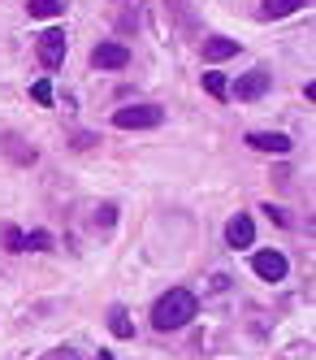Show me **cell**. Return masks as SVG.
<instances>
[{
    "instance_id": "14",
    "label": "cell",
    "mask_w": 316,
    "mask_h": 360,
    "mask_svg": "<svg viewBox=\"0 0 316 360\" xmlns=\"http://www.w3.org/2000/svg\"><path fill=\"white\" fill-rule=\"evenodd\" d=\"M0 239H5L9 252H26V235H22L18 226H5V230H0Z\"/></svg>"
},
{
    "instance_id": "16",
    "label": "cell",
    "mask_w": 316,
    "mask_h": 360,
    "mask_svg": "<svg viewBox=\"0 0 316 360\" xmlns=\"http://www.w3.org/2000/svg\"><path fill=\"white\" fill-rule=\"evenodd\" d=\"M26 248H31V252H48L52 235H48V230H31V235H26Z\"/></svg>"
},
{
    "instance_id": "10",
    "label": "cell",
    "mask_w": 316,
    "mask_h": 360,
    "mask_svg": "<svg viewBox=\"0 0 316 360\" xmlns=\"http://www.w3.org/2000/svg\"><path fill=\"white\" fill-rule=\"evenodd\" d=\"M26 13H31V18H61L65 13V0H31Z\"/></svg>"
},
{
    "instance_id": "17",
    "label": "cell",
    "mask_w": 316,
    "mask_h": 360,
    "mask_svg": "<svg viewBox=\"0 0 316 360\" xmlns=\"http://www.w3.org/2000/svg\"><path fill=\"white\" fill-rule=\"evenodd\" d=\"M31 96L39 100V105H52V83H48V79H39V83L31 87Z\"/></svg>"
},
{
    "instance_id": "9",
    "label": "cell",
    "mask_w": 316,
    "mask_h": 360,
    "mask_svg": "<svg viewBox=\"0 0 316 360\" xmlns=\"http://www.w3.org/2000/svg\"><path fill=\"white\" fill-rule=\"evenodd\" d=\"M247 143H251L256 152H277V157H282V152H291V139H286V135H269V131L247 135Z\"/></svg>"
},
{
    "instance_id": "11",
    "label": "cell",
    "mask_w": 316,
    "mask_h": 360,
    "mask_svg": "<svg viewBox=\"0 0 316 360\" xmlns=\"http://www.w3.org/2000/svg\"><path fill=\"white\" fill-rule=\"evenodd\" d=\"M295 9H303V0H265V5H260L265 18H286V13H295Z\"/></svg>"
},
{
    "instance_id": "8",
    "label": "cell",
    "mask_w": 316,
    "mask_h": 360,
    "mask_svg": "<svg viewBox=\"0 0 316 360\" xmlns=\"http://www.w3.org/2000/svg\"><path fill=\"white\" fill-rule=\"evenodd\" d=\"M234 53H239V44L225 39V35H208V39H204V61H225V57H234Z\"/></svg>"
},
{
    "instance_id": "13",
    "label": "cell",
    "mask_w": 316,
    "mask_h": 360,
    "mask_svg": "<svg viewBox=\"0 0 316 360\" xmlns=\"http://www.w3.org/2000/svg\"><path fill=\"white\" fill-rule=\"evenodd\" d=\"M204 91L221 100V96L230 91V83H225V74H221V70H208V74H204Z\"/></svg>"
},
{
    "instance_id": "6",
    "label": "cell",
    "mask_w": 316,
    "mask_h": 360,
    "mask_svg": "<svg viewBox=\"0 0 316 360\" xmlns=\"http://www.w3.org/2000/svg\"><path fill=\"white\" fill-rule=\"evenodd\" d=\"M251 269H256V278H265V282H282L286 278V256L265 248V252L251 256Z\"/></svg>"
},
{
    "instance_id": "3",
    "label": "cell",
    "mask_w": 316,
    "mask_h": 360,
    "mask_svg": "<svg viewBox=\"0 0 316 360\" xmlns=\"http://www.w3.org/2000/svg\"><path fill=\"white\" fill-rule=\"evenodd\" d=\"M35 48H39V61H44L48 70H57V65L65 61V48H70V44H65V31H61V27H48V31H39V44H35Z\"/></svg>"
},
{
    "instance_id": "15",
    "label": "cell",
    "mask_w": 316,
    "mask_h": 360,
    "mask_svg": "<svg viewBox=\"0 0 316 360\" xmlns=\"http://www.w3.org/2000/svg\"><path fill=\"white\" fill-rule=\"evenodd\" d=\"M5 148H9V157H13V161H35V148H22L18 135H5Z\"/></svg>"
},
{
    "instance_id": "19",
    "label": "cell",
    "mask_w": 316,
    "mask_h": 360,
    "mask_svg": "<svg viewBox=\"0 0 316 360\" xmlns=\"http://www.w3.org/2000/svg\"><path fill=\"white\" fill-rule=\"evenodd\" d=\"M48 360H78V352H52Z\"/></svg>"
},
{
    "instance_id": "18",
    "label": "cell",
    "mask_w": 316,
    "mask_h": 360,
    "mask_svg": "<svg viewBox=\"0 0 316 360\" xmlns=\"http://www.w3.org/2000/svg\"><path fill=\"white\" fill-rule=\"evenodd\" d=\"M117 221V204H100V226H113Z\"/></svg>"
},
{
    "instance_id": "2",
    "label": "cell",
    "mask_w": 316,
    "mask_h": 360,
    "mask_svg": "<svg viewBox=\"0 0 316 360\" xmlns=\"http://www.w3.org/2000/svg\"><path fill=\"white\" fill-rule=\"evenodd\" d=\"M165 122V109L161 105H126L113 113V126L117 131H147V126H161Z\"/></svg>"
},
{
    "instance_id": "1",
    "label": "cell",
    "mask_w": 316,
    "mask_h": 360,
    "mask_svg": "<svg viewBox=\"0 0 316 360\" xmlns=\"http://www.w3.org/2000/svg\"><path fill=\"white\" fill-rule=\"evenodd\" d=\"M195 313H199L195 295H191L187 287H173V291H165L161 300H156V308H152V326H156V330H182Z\"/></svg>"
},
{
    "instance_id": "4",
    "label": "cell",
    "mask_w": 316,
    "mask_h": 360,
    "mask_svg": "<svg viewBox=\"0 0 316 360\" xmlns=\"http://www.w3.org/2000/svg\"><path fill=\"white\" fill-rule=\"evenodd\" d=\"M225 243H230L234 252H247V248L256 243V226H251L247 213H234V217H230V226H225Z\"/></svg>"
},
{
    "instance_id": "5",
    "label": "cell",
    "mask_w": 316,
    "mask_h": 360,
    "mask_svg": "<svg viewBox=\"0 0 316 360\" xmlns=\"http://www.w3.org/2000/svg\"><path fill=\"white\" fill-rule=\"evenodd\" d=\"M91 65L96 70H126L130 65V48H121V44H96L91 48Z\"/></svg>"
},
{
    "instance_id": "12",
    "label": "cell",
    "mask_w": 316,
    "mask_h": 360,
    "mask_svg": "<svg viewBox=\"0 0 316 360\" xmlns=\"http://www.w3.org/2000/svg\"><path fill=\"white\" fill-rule=\"evenodd\" d=\"M109 330L117 334V339H130V334H135V326H130V317H126V308H109Z\"/></svg>"
},
{
    "instance_id": "7",
    "label": "cell",
    "mask_w": 316,
    "mask_h": 360,
    "mask_svg": "<svg viewBox=\"0 0 316 360\" xmlns=\"http://www.w3.org/2000/svg\"><path fill=\"white\" fill-rule=\"evenodd\" d=\"M260 96H269V70H247L234 83V100H260Z\"/></svg>"
}]
</instances>
